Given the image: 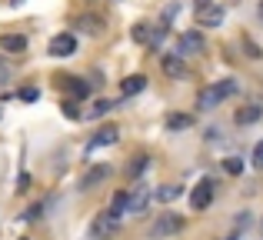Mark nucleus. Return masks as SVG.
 <instances>
[{
    "label": "nucleus",
    "instance_id": "obj_1",
    "mask_svg": "<svg viewBox=\"0 0 263 240\" xmlns=\"http://www.w3.org/2000/svg\"><path fill=\"white\" fill-rule=\"evenodd\" d=\"M233 94H237V80H220V84H210V87L200 90L197 107L200 110H213L217 104H223L227 97H233Z\"/></svg>",
    "mask_w": 263,
    "mask_h": 240
},
{
    "label": "nucleus",
    "instance_id": "obj_2",
    "mask_svg": "<svg viewBox=\"0 0 263 240\" xmlns=\"http://www.w3.org/2000/svg\"><path fill=\"white\" fill-rule=\"evenodd\" d=\"M223 7L213 4V0H197V7H193V20H197V27H220L223 24Z\"/></svg>",
    "mask_w": 263,
    "mask_h": 240
},
{
    "label": "nucleus",
    "instance_id": "obj_3",
    "mask_svg": "<svg viewBox=\"0 0 263 240\" xmlns=\"http://www.w3.org/2000/svg\"><path fill=\"white\" fill-rule=\"evenodd\" d=\"M213 194H217V183H213L210 177H203V180L190 190V207L193 210H206V207H210V200H213Z\"/></svg>",
    "mask_w": 263,
    "mask_h": 240
},
{
    "label": "nucleus",
    "instance_id": "obj_4",
    "mask_svg": "<svg viewBox=\"0 0 263 240\" xmlns=\"http://www.w3.org/2000/svg\"><path fill=\"white\" fill-rule=\"evenodd\" d=\"M177 230H183V217H180V214H163V217H157V220H154V227H150V237L160 240V237L177 234Z\"/></svg>",
    "mask_w": 263,
    "mask_h": 240
},
{
    "label": "nucleus",
    "instance_id": "obj_5",
    "mask_svg": "<svg viewBox=\"0 0 263 240\" xmlns=\"http://www.w3.org/2000/svg\"><path fill=\"white\" fill-rule=\"evenodd\" d=\"M200 50H203V33H197V30L180 33V40H177V53L180 57H190V53H200Z\"/></svg>",
    "mask_w": 263,
    "mask_h": 240
},
{
    "label": "nucleus",
    "instance_id": "obj_6",
    "mask_svg": "<svg viewBox=\"0 0 263 240\" xmlns=\"http://www.w3.org/2000/svg\"><path fill=\"white\" fill-rule=\"evenodd\" d=\"M77 53V37L73 33H57L50 40V57H73Z\"/></svg>",
    "mask_w": 263,
    "mask_h": 240
},
{
    "label": "nucleus",
    "instance_id": "obj_7",
    "mask_svg": "<svg viewBox=\"0 0 263 240\" xmlns=\"http://www.w3.org/2000/svg\"><path fill=\"white\" fill-rule=\"evenodd\" d=\"M114 227H117V217H110V210H103V214L93 220V227H90V237L93 240H107L110 234H114Z\"/></svg>",
    "mask_w": 263,
    "mask_h": 240
},
{
    "label": "nucleus",
    "instance_id": "obj_8",
    "mask_svg": "<svg viewBox=\"0 0 263 240\" xmlns=\"http://www.w3.org/2000/svg\"><path fill=\"white\" fill-rule=\"evenodd\" d=\"M117 137H120V130H117L114 123H110V127H100V130H97L93 137H90V143H87V147H90V150L110 147V143H117Z\"/></svg>",
    "mask_w": 263,
    "mask_h": 240
},
{
    "label": "nucleus",
    "instance_id": "obj_9",
    "mask_svg": "<svg viewBox=\"0 0 263 240\" xmlns=\"http://www.w3.org/2000/svg\"><path fill=\"white\" fill-rule=\"evenodd\" d=\"M160 67H163V73H170V77H177V80L186 77V67H183V57H180V53H167V57L160 60Z\"/></svg>",
    "mask_w": 263,
    "mask_h": 240
},
{
    "label": "nucleus",
    "instance_id": "obj_10",
    "mask_svg": "<svg viewBox=\"0 0 263 240\" xmlns=\"http://www.w3.org/2000/svg\"><path fill=\"white\" fill-rule=\"evenodd\" d=\"M107 177H110V167H107V163H100V167H93V170H87V174H84L80 187H84V190H93L97 183H103Z\"/></svg>",
    "mask_w": 263,
    "mask_h": 240
},
{
    "label": "nucleus",
    "instance_id": "obj_11",
    "mask_svg": "<svg viewBox=\"0 0 263 240\" xmlns=\"http://www.w3.org/2000/svg\"><path fill=\"white\" fill-rule=\"evenodd\" d=\"M260 117H263V107L260 104H247V107H240V110H237V117H233V120H237L240 127H250V123H257Z\"/></svg>",
    "mask_w": 263,
    "mask_h": 240
},
{
    "label": "nucleus",
    "instance_id": "obj_12",
    "mask_svg": "<svg viewBox=\"0 0 263 240\" xmlns=\"http://www.w3.org/2000/svg\"><path fill=\"white\" fill-rule=\"evenodd\" d=\"M0 50H7V53H24L27 50V37H20V33H4V37H0Z\"/></svg>",
    "mask_w": 263,
    "mask_h": 240
},
{
    "label": "nucleus",
    "instance_id": "obj_13",
    "mask_svg": "<svg viewBox=\"0 0 263 240\" xmlns=\"http://www.w3.org/2000/svg\"><path fill=\"white\" fill-rule=\"evenodd\" d=\"M147 200H150V190L137 183V190L130 194V214H143V210H147Z\"/></svg>",
    "mask_w": 263,
    "mask_h": 240
},
{
    "label": "nucleus",
    "instance_id": "obj_14",
    "mask_svg": "<svg viewBox=\"0 0 263 240\" xmlns=\"http://www.w3.org/2000/svg\"><path fill=\"white\" fill-rule=\"evenodd\" d=\"M143 87H147V77H143V73H134V77H127L120 84V94L123 97H134V94H140Z\"/></svg>",
    "mask_w": 263,
    "mask_h": 240
},
{
    "label": "nucleus",
    "instance_id": "obj_15",
    "mask_svg": "<svg viewBox=\"0 0 263 240\" xmlns=\"http://www.w3.org/2000/svg\"><path fill=\"white\" fill-rule=\"evenodd\" d=\"M60 80H64V87L73 94V97H80V100L90 97V84H84V80H77V77H60Z\"/></svg>",
    "mask_w": 263,
    "mask_h": 240
},
{
    "label": "nucleus",
    "instance_id": "obj_16",
    "mask_svg": "<svg viewBox=\"0 0 263 240\" xmlns=\"http://www.w3.org/2000/svg\"><path fill=\"white\" fill-rule=\"evenodd\" d=\"M180 194H183L180 187H160V190H157V200H160V204H170V200H177Z\"/></svg>",
    "mask_w": 263,
    "mask_h": 240
},
{
    "label": "nucleus",
    "instance_id": "obj_17",
    "mask_svg": "<svg viewBox=\"0 0 263 240\" xmlns=\"http://www.w3.org/2000/svg\"><path fill=\"white\" fill-rule=\"evenodd\" d=\"M223 167H227V174H230V177L243 174V160H240V157H227V163H223Z\"/></svg>",
    "mask_w": 263,
    "mask_h": 240
},
{
    "label": "nucleus",
    "instance_id": "obj_18",
    "mask_svg": "<svg viewBox=\"0 0 263 240\" xmlns=\"http://www.w3.org/2000/svg\"><path fill=\"white\" fill-rule=\"evenodd\" d=\"M167 127H170V130H186V127H190V117H183V114H174V117L167 120Z\"/></svg>",
    "mask_w": 263,
    "mask_h": 240
},
{
    "label": "nucleus",
    "instance_id": "obj_19",
    "mask_svg": "<svg viewBox=\"0 0 263 240\" xmlns=\"http://www.w3.org/2000/svg\"><path fill=\"white\" fill-rule=\"evenodd\" d=\"M114 110V104H110V100H100V104H93V110L87 114V117H103V114H110Z\"/></svg>",
    "mask_w": 263,
    "mask_h": 240
},
{
    "label": "nucleus",
    "instance_id": "obj_20",
    "mask_svg": "<svg viewBox=\"0 0 263 240\" xmlns=\"http://www.w3.org/2000/svg\"><path fill=\"white\" fill-rule=\"evenodd\" d=\"M17 97H20V100H24V104H33V100H37V97H40V90H37V87H24V90H20V94H17Z\"/></svg>",
    "mask_w": 263,
    "mask_h": 240
},
{
    "label": "nucleus",
    "instance_id": "obj_21",
    "mask_svg": "<svg viewBox=\"0 0 263 240\" xmlns=\"http://www.w3.org/2000/svg\"><path fill=\"white\" fill-rule=\"evenodd\" d=\"M143 167H147V157H134V163H130V177H140Z\"/></svg>",
    "mask_w": 263,
    "mask_h": 240
},
{
    "label": "nucleus",
    "instance_id": "obj_22",
    "mask_svg": "<svg viewBox=\"0 0 263 240\" xmlns=\"http://www.w3.org/2000/svg\"><path fill=\"white\" fill-rule=\"evenodd\" d=\"M253 167L263 170V140L257 143V147H253Z\"/></svg>",
    "mask_w": 263,
    "mask_h": 240
},
{
    "label": "nucleus",
    "instance_id": "obj_23",
    "mask_svg": "<svg viewBox=\"0 0 263 240\" xmlns=\"http://www.w3.org/2000/svg\"><path fill=\"white\" fill-rule=\"evenodd\" d=\"M64 114H67L70 120H77V117H80V110H77V104H73V100H67V104H64Z\"/></svg>",
    "mask_w": 263,
    "mask_h": 240
},
{
    "label": "nucleus",
    "instance_id": "obj_24",
    "mask_svg": "<svg viewBox=\"0 0 263 240\" xmlns=\"http://www.w3.org/2000/svg\"><path fill=\"white\" fill-rule=\"evenodd\" d=\"M17 190L24 194V190H30V174H20V180H17Z\"/></svg>",
    "mask_w": 263,
    "mask_h": 240
},
{
    "label": "nucleus",
    "instance_id": "obj_25",
    "mask_svg": "<svg viewBox=\"0 0 263 240\" xmlns=\"http://www.w3.org/2000/svg\"><path fill=\"white\" fill-rule=\"evenodd\" d=\"M7 80H10V67H7V64H4V60H0V87H4V84H7Z\"/></svg>",
    "mask_w": 263,
    "mask_h": 240
},
{
    "label": "nucleus",
    "instance_id": "obj_26",
    "mask_svg": "<svg viewBox=\"0 0 263 240\" xmlns=\"http://www.w3.org/2000/svg\"><path fill=\"white\" fill-rule=\"evenodd\" d=\"M227 240H240V237H227Z\"/></svg>",
    "mask_w": 263,
    "mask_h": 240
},
{
    "label": "nucleus",
    "instance_id": "obj_27",
    "mask_svg": "<svg viewBox=\"0 0 263 240\" xmlns=\"http://www.w3.org/2000/svg\"><path fill=\"white\" fill-rule=\"evenodd\" d=\"M260 17H263V7H260Z\"/></svg>",
    "mask_w": 263,
    "mask_h": 240
}]
</instances>
